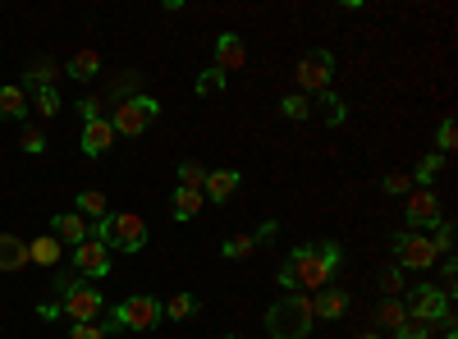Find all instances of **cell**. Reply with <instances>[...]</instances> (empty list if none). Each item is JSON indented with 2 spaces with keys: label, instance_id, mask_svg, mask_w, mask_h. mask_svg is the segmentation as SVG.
<instances>
[{
  "label": "cell",
  "instance_id": "cell-1",
  "mask_svg": "<svg viewBox=\"0 0 458 339\" xmlns=\"http://www.w3.org/2000/svg\"><path fill=\"white\" fill-rule=\"evenodd\" d=\"M339 267V248L326 243V248H298L289 257V267L280 271V289H308V293H321L330 289V275Z\"/></svg>",
  "mask_w": 458,
  "mask_h": 339
},
{
  "label": "cell",
  "instance_id": "cell-2",
  "mask_svg": "<svg viewBox=\"0 0 458 339\" xmlns=\"http://www.w3.org/2000/svg\"><path fill=\"white\" fill-rule=\"evenodd\" d=\"M312 298L308 293H284L280 303L266 312V330H271V339H308L312 330Z\"/></svg>",
  "mask_w": 458,
  "mask_h": 339
},
{
  "label": "cell",
  "instance_id": "cell-3",
  "mask_svg": "<svg viewBox=\"0 0 458 339\" xmlns=\"http://www.w3.org/2000/svg\"><path fill=\"white\" fill-rule=\"evenodd\" d=\"M88 239H101L106 248H120V252H138V248L147 243V220L133 216V211L106 216V220H92Z\"/></svg>",
  "mask_w": 458,
  "mask_h": 339
},
{
  "label": "cell",
  "instance_id": "cell-4",
  "mask_svg": "<svg viewBox=\"0 0 458 339\" xmlns=\"http://www.w3.org/2000/svg\"><path fill=\"white\" fill-rule=\"evenodd\" d=\"M157 115H161V106L151 101V97H124V101H120V110L110 115V129H114V133L138 138V133H142L151 120H157Z\"/></svg>",
  "mask_w": 458,
  "mask_h": 339
},
{
  "label": "cell",
  "instance_id": "cell-5",
  "mask_svg": "<svg viewBox=\"0 0 458 339\" xmlns=\"http://www.w3.org/2000/svg\"><path fill=\"white\" fill-rule=\"evenodd\" d=\"M157 321H161V303L151 293H133L114 308V326H124V330H151Z\"/></svg>",
  "mask_w": 458,
  "mask_h": 339
},
{
  "label": "cell",
  "instance_id": "cell-6",
  "mask_svg": "<svg viewBox=\"0 0 458 339\" xmlns=\"http://www.w3.org/2000/svg\"><path fill=\"white\" fill-rule=\"evenodd\" d=\"M394 257H399V267H408V271H427V267H436L440 261V252H436V243H431V234H399V243H394Z\"/></svg>",
  "mask_w": 458,
  "mask_h": 339
},
{
  "label": "cell",
  "instance_id": "cell-7",
  "mask_svg": "<svg viewBox=\"0 0 458 339\" xmlns=\"http://www.w3.org/2000/svg\"><path fill=\"white\" fill-rule=\"evenodd\" d=\"M298 88L302 92H326L330 88V73H335V60H330V51H312V55H302L298 60Z\"/></svg>",
  "mask_w": 458,
  "mask_h": 339
},
{
  "label": "cell",
  "instance_id": "cell-8",
  "mask_svg": "<svg viewBox=\"0 0 458 339\" xmlns=\"http://www.w3.org/2000/svg\"><path fill=\"white\" fill-rule=\"evenodd\" d=\"M403 220L417 230H427V225H440V198L431 188H408V207H403Z\"/></svg>",
  "mask_w": 458,
  "mask_h": 339
},
{
  "label": "cell",
  "instance_id": "cell-9",
  "mask_svg": "<svg viewBox=\"0 0 458 339\" xmlns=\"http://www.w3.org/2000/svg\"><path fill=\"white\" fill-rule=\"evenodd\" d=\"M64 317L79 326V321H97L101 317V289H92V284H73V289H64Z\"/></svg>",
  "mask_w": 458,
  "mask_h": 339
},
{
  "label": "cell",
  "instance_id": "cell-10",
  "mask_svg": "<svg viewBox=\"0 0 458 339\" xmlns=\"http://www.w3.org/2000/svg\"><path fill=\"white\" fill-rule=\"evenodd\" d=\"M445 312H449V293H445V289H431V284L412 289V308H408V317H412V321H427V326H436Z\"/></svg>",
  "mask_w": 458,
  "mask_h": 339
},
{
  "label": "cell",
  "instance_id": "cell-11",
  "mask_svg": "<svg viewBox=\"0 0 458 339\" xmlns=\"http://www.w3.org/2000/svg\"><path fill=\"white\" fill-rule=\"evenodd\" d=\"M73 267H79V275H92V280L110 275V248L101 239H83L73 248Z\"/></svg>",
  "mask_w": 458,
  "mask_h": 339
},
{
  "label": "cell",
  "instance_id": "cell-12",
  "mask_svg": "<svg viewBox=\"0 0 458 339\" xmlns=\"http://www.w3.org/2000/svg\"><path fill=\"white\" fill-rule=\"evenodd\" d=\"M88 230H92V225H88L79 211H60V216L51 220V234H55L60 243H73V248H79V243L88 239Z\"/></svg>",
  "mask_w": 458,
  "mask_h": 339
},
{
  "label": "cell",
  "instance_id": "cell-13",
  "mask_svg": "<svg viewBox=\"0 0 458 339\" xmlns=\"http://www.w3.org/2000/svg\"><path fill=\"white\" fill-rule=\"evenodd\" d=\"M110 147H114L110 120H88V124H83V152H88V157H106Z\"/></svg>",
  "mask_w": 458,
  "mask_h": 339
},
{
  "label": "cell",
  "instance_id": "cell-14",
  "mask_svg": "<svg viewBox=\"0 0 458 339\" xmlns=\"http://www.w3.org/2000/svg\"><path fill=\"white\" fill-rule=\"evenodd\" d=\"M248 64V51H243V42L234 32H225L220 42H216V69L220 73H229V69H243Z\"/></svg>",
  "mask_w": 458,
  "mask_h": 339
},
{
  "label": "cell",
  "instance_id": "cell-15",
  "mask_svg": "<svg viewBox=\"0 0 458 339\" xmlns=\"http://www.w3.org/2000/svg\"><path fill=\"white\" fill-rule=\"evenodd\" d=\"M234 188H239V170H211L207 183H202V198L229 202V198H234Z\"/></svg>",
  "mask_w": 458,
  "mask_h": 339
},
{
  "label": "cell",
  "instance_id": "cell-16",
  "mask_svg": "<svg viewBox=\"0 0 458 339\" xmlns=\"http://www.w3.org/2000/svg\"><path fill=\"white\" fill-rule=\"evenodd\" d=\"M344 312H349V293L344 289H321V298H312V317L321 321H339Z\"/></svg>",
  "mask_w": 458,
  "mask_h": 339
},
{
  "label": "cell",
  "instance_id": "cell-17",
  "mask_svg": "<svg viewBox=\"0 0 458 339\" xmlns=\"http://www.w3.org/2000/svg\"><path fill=\"white\" fill-rule=\"evenodd\" d=\"M28 267V243L14 234H0V271H19Z\"/></svg>",
  "mask_w": 458,
  "mask_h": 339
},
{
  "label": "cell",
  "instance_id": "cell-18",
  "mask_svg": "<svg viewBox=\"0 0 458 339\" xmlns=\"http://www.w3.org/2000/svg\"><path fill=\"white\" fill-rule=\"evenodd\" d=\"M60 257H64V248H60V239H55V234L32 239V243H28V261H37V267H55Z\"/></svg>",
  "mask_w": 458,
  "mask_h": 339
},
{
  "label": "cell",
  "instance_id": "cell-19",
  "mask_svg": "<svg viewBox=\"0 0 458 339\" xmlns=\"http://www.w3.org/2000/svg\"><path fill=\"white\" fill-rule=\"evenodd\" d=\"M202 188H174V198H170V207H174V216L179 220H193L198 211H202Z\"/></svg>",
  "mask_w": 458,
  "mask_h": 339
},
{
  "label": "cell",
  "instance_id": "cell-20",
  "mask_svg": "<svg viewBox=\"0 0 458 339\" xmlns=\"http://www.w3.org/2000/svg\"><path fill=\"white\" fill-rule=\"evenodd\" d=\"M79 216H83L88 225L110 216V207H106V193H101V188H83V193H79Z\"/></svg>",
  "mask_w": 458,
  "mask_h": 339
},
{
  "label": "cell",
  "instance_id": "cell-21",
  "mask_svg": "<svg viewBox=\"0 0 458 339\" xmlns=\"http://www.w3.org/2000/svg\"><path fill=\"white\" fill-rule=\"evenodd\" d=\"M23 115H28L23 88H0V120H23Z\"/></svg>",
  "mask_w": 458,
  "mask_h": 339
},
{
  "label": "cell",
  "instance_id": "cell-22",
  "mask_svg": "<svg viewBox=\"0 0 458 339\" xmlns=\"http://www.w3.org/2000/svg\"><path fill=\"white\" fill-rule=\"evenodd\" d=\"M198 312V298L193 293H174L170 303H161V317H170V321H188Z\"/></svg>",
  "mask_w": 458,
  "mask_h": 339
},
{
  "label": "cell",
  "instance_id": "cell-23",
  "mask_svg": "<svg viewBox=\"0 0 458 339\" xmlns=\"http://www.w3.org/2000/svg\"><path fill=\"white\" fill-rule=\"evenodd\" d=\"M97 69H101V51H79V55L69 60L64 73H69V79H92Z\"/></svg>",
  "mask_w": 458,
  "mask_h": 339
},
{
  "label": "cell",
  "instance_id": "cell-24",
  "mask_svg": "<svg viewBox=\"0 0 458 339\" xmlns=\"http://www.w3.org/2000/svg\"><path fill=\"white\" fill-rule=\"evenodd\" d=\"M440 170H445V157H440V152H436V157H422V165H417L412 183H417V188H431V179H436Z\"/></svg>",
  "mask_w": 458,
  "mask_h": 339
},
{
  "label": "cell",
  "instance_id": "cell-25",
  "mask_svg": "<svg viewBox=\"0 0 458 339\" xmlns=\"http://www.w3.org/2000/svg\"><path fill=\"white\" fill-rule=\"evenodd\" d=\"M403 321H408V308L394 303V298H386V303H380V326H386V330H399Z\"/></svg>",
  "mask_w": 458,
  "mask_h": 339
},
{
  "label": "cell",
  "instance_id": "cell-26",
  "mask_svg": "<svg viewBox=\"0 0 458 339\" xmlns=\"http://www.w3.org/2000/svg\"><path fill=\"white\" fill-rule=\"evenodd\" d=\"M202 183H207V170L198 161H183L179 165V188H202Z\"/></svg>",
  "mask_w": 458,
  "mask_h": 339
},
{
  "label": "cell",
  "instance_id": "cell-27",
  "mask_svg": "<svg viewBox=\"0 0 458 339\" xmlns=\"http://www.w3.org/2000/svg\"><path fill=\"white\" fill-rule=\"evenodd\" d=\"M19 147H23L28 157H42V152H47V133H42V129H23Z\"/></svg>",
  "mask_w": 458,
  "mask_h": 339
},
{
  "label": "cell",
  "instance_id": "cell-28",
  "mask_svg": "<svg viewBox=\"0 0 458 339\" xmlns=\"http://www.w3.org/2000/svg\"><path fill=\"white\" fill-rule=\"evenodd\" d=\"M321 120H326V124H344V101H339V97L321 92Z\"/></svg>",
  "mask_w": 458,
  "mask_h": 339
},
{
  "label": "cell",
  "instance_id": "cell-29",
  "mask_svg": "<svg viewBox=\"0 0 458 339\" xmlns=\"http://www.w3.org/2000/svg\"><path fill=\"white\" fill-rule=\"evenodd\" d=\"M394 339H436V335H431V326H427V321H412V317H408V321L394 330Z\"/></svg>",
  "mask_w": 458,
  "mask_h": 339
},
{
  "label": "cell",
  "instance_id": "cell-30",
  "mask_svg": "<svg viewBox=\"0 0 458 339\" xmlns=\"http://www.w3.org/2000/svg\"><path fill=\"white\" fill-rule=\"evenodd\" d=\"M55 110H60V97H55V88H37V115H55Z\"/></svg>",
  "mask_w": 458,
  "mask_h": 339
},
{
  "label": "cell",
  "instance_id": "cell-31",
  "mask_svg": "<svg viewBox=\"0 0 458 339\" xmlns=\"http://www.w3.org/2000/svg\"><path fill=\"white\" fill-rule=\"evenodd\" d=\"M225 252H229V257H252V252H257V239H252V234H234V239L225 243Z\"/></svg>",
  "mask_w": 458,
  "mask_h": 339
},
{
  "label": "cell",
  "instance_id": "cell-32",
  "mask_svg": "<svg viewBox=\"0 0 458 339\" xmlns=\"http://www.w3.org/2000/svg\"><path fill=\"white\" fill-rule=\"evenodd\" d=\"M436 142H440V157H449L454 147H458V124H454V120H445V124H440V133H436Z\"/></svg>",
  "mask_w": 458,
  "mask_h": 339
},
{
  "label": "cell",
  "instance_id": "cell-33",
  "mask_svg": "<svg viewBox=\"0 0 458 339\" xmlns=\"http://www.w3.org/2000/svg\"><path fill=\"white\" fill-rule=\"evenodd\" d=\"M280 110H284L289 120H308V115H312V106H308V97H284V106H280Z\"/></svg>",
  "mask_w": 458,
  "mask_h": 339
},
{
  "label": "cell",
  "instance_id": "cell-34",
  "mask_svg": "<svg viewBox=\"0 0 458 339\" xmlns=\"http://www.w3.org/2000/svg\"><path fill=\"white\" fill-rule=\"evenodd\" d=\"M220 88H225V73H220V69H207L202 79H198V92H202V97H211V92H220Z\"/></svg>",
  "mask_w": 458,
  "mask_h": 339
},
{
  "label": "cell",
  "instance_id": "cell-35",
  "mask_svg": "<svg viewBox=\"0 0 458 339\" xmlns=\"http://www.w3.org/2000/svg\"><path fill=\"white\" fill-rule=\"evenodd\" d=\"M69 339H106V326H97V321H79L69 330Z\"/></svg>",
  "mask_w": 458,
  "mask_h": 339
},
{
  "label": "cell",
  "instance_id": "cell-36",
  "mask_svg": "<svg viewBox=\"0 0 458 339\" xmlns=\"http://www.w3.org/2000/svg\"><path fill=\"white\" fill-rule=\"evenodd\" d=\"M431 243H436L440 257H449V248H454V230H449V225H436V239H431Z\"/></svg>",
  "mask_w": 458,
  "mask_h": 339
},
{
  "label": "cell",
  "instance_id": "cell-37",
  "mask_svg": "<svg viewBox=\"0 0 458 339\" xmlns=\"http://www.w3.org/2000/svg\"><path fill=\"white\" fill-rule=\"evenodd\" d=\"M380 188H386V193L394 198V193H408L412 179H408V174H386V183H380Z\"/></svg>",
  "mask_w": 458,
  "mask_h": 339
},
{
  "label": "cell",
  "instance_id": "cell-38",
  "mask_svg": "<svg viewBox=\"0 0 458 339\" xmlns=\"http://www.w3.org/2000/svg\"><path fill=\"white\" fill-rule=\"evenodd\" d=\"M51 79H55L51 64H37V69H32V83H37V88H51Z\"/></svg>",
  "mask_w": 458,
  "mask_h": 339
},
{
  "label": "cell",
  "instance_id": "cell-39",
  "mask_svg": "<svg viewBox=\"0 0 458 339\" xmlns=\"http://www.w3.org/2000/svg\"><path fill=\"white\" fill-rule=\"evenodd\" d=\"M79 110H83V124H88V120H101V101H92V97H88Z\"/></svg>",
  "mask_w": 458,
  "mask_h": 339
},
{
  "label": "cell",
  "instance_id": "cell-40",
  "mask_svg": "<svg viewBox=\"0 0 458 339\" xmlns=\"http://www.w3.org/2000/svg\"><path fill=\"white\" fill-rule=\"evenodd\" d=\"M399 284H403V275H399V271H390V275H386V289H390V293H399Z\"/></svg>",
  "mask_w": 458,
  "mask_h": 339
},
{
  "label": "cell",
  "instance_id": "cell-41",
  "mask_svg": "<svg viewBox=\"0 0 458 339\" xmlns=\"http://www.w3.org/2000/svg\"><path fill=\"white\" fill-rule=\"evenodd\" d=\"M362 339H380V335H362Z\"/></svg>",
  "mask_w": 458,
  "mask_h": 339
},
{
  "label": "cell",
  "instance_id": "cell-42",
  "mask_svg": "<svg viewBox=\"0 0 458 339\" xmlns=\"http://www.w3.org/2000/svg\"><path fill=\"white\" fill-rule=\"evenodd\" d=\"M225 339H234V335H225Z\"/></svg>",
  "mask_w": 458,
  "mask_h": 339
}]
</instances>
